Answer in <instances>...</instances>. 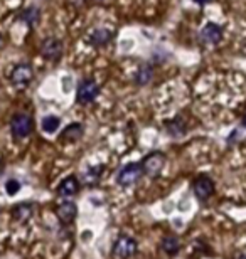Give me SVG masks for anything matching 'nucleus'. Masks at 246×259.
I'll use <instances>...</instances> for the list:
<instances>
[{
	"mask_svg": "<svg viewBox=\"0 0 246 259\" xmlns=\"http://www.w3.org/2000/svg\"><path fill=\"white\" fill-rule=\"evenodd\" d=\"M137 251V241L128 236H120L112 247V257L113 259H128Z\"/></svg>",
	"mask_w": 246,
	"mask_h": 259,
	"instance_id": "obj_1",
	"label": "nucleus"
},
{
	"mask_svg": "<svg viewBox=\"0 0 246 259\" xmlns=\"http://www.w3.org/2000/svg\"><path fill=\"white\" fill-rule=\"evenodd\" d=\"M142 174H144L142 165L128 163V165H125L122 170H120L117 180H118L120 185H123V187H128V185H133L135 182H138L140 177H142Z\"/></svg>",
	"mask_w": 246,
	"mask_h": 259,
	"instance_id": "obj_2",
	"label": "nucleus"
},
{
	"mask_svg": "<svg viewBox=\"0 0 246 259\" xmlns=\"http://www.w3.org/2000/svg\"><path fill=\"white\" fill-rule=\"evenodd\" d=\"M10 130H12V135L17 138H24L32 132V120H30L29 115H24V113H19L12 118L10 121Z\"/></svg>",
	"mask_w": 246,
	"mask_h": 259,
	"instance_id": "obj_3",
	"label": "nucleus"
},
{
	"mask_svg": "<svg viewBox=\"0 0 246 259\" xmlns=\"http://www.w3.org/2000/svg\"><path fill=\"white\" fill-rule=\"evenodd\" d=\"M164 163H165L164 153H160V152L150 153L149 157L144 160V163H142L144 174H147L149 177H157V175H160L162 168H164Z\"/></svg>",
	"mask_w": 246,
	"mask_h": 259,
	"instance_id": "obj_4",
	"label": "nucleus"
},
{
	"mask_svg": "<svg viewBox=\"0 0 246 259\" xmlns=\"http://www.w3.org/2000/svg\"><path fill=\"white\" fill-rule=\"evenodd\" d=\"M34 77V72H32V67H30L29 64H17L12 69V74H10V81H12L14 86L17 88H24L27 86L30 81H32Z\"/></svg>",
	"mask_w": 246,
	"mask_h": 259,
	"instance_id": "obj_5",
	"label": "nucleus"
},
{
	"mask_svg": "<svg viewBox=\"0 0 246 259\" xmlns=\"http://www.w3.org/2000/svg\"><path fill=\"white\" fill-rule=\"evenodd\" d=\"M98 95H99V86L95 81L86 79L81 82L80 88H78V103L88 105V103H91L93 100H96Z\"/></svg>",
	"mask_w": 246,
	"mask_h": 259,
	"instance_id": "obj_6",
	"label": "nucleus"
},
{
	"mask_svg": "<svg viewBox=\"0 0 246 259\" xmlns=\"http://www.w3.org/2000/svg\"><path fill=\"white\" fill-rule=\"evenodd\" d=\"M41 53H43V56L46 59H49V61H57L61 58V54H62V44H61V40L59 39H56V37H49V39H46L43 46H41Z\"/></svg>",
	"mask_w": 246,
	"mask_h": 259,
	"instance_id": "obj_7",
	"label": "nucleus"
},
{
	"mask_svg": "<svg viewBox=\"0 0 246 259\" xmlns=\"http://www.w3.org/2000/svg\"><path fill=\"white\" fill-rule=\"evenodd\" d=\"M214 192V184H213V180L209 179V177H199L196 179V182H194V194L199 197L201 200H206L209 199V197L213 195Z\"/></svg>",
	"mask_w": 246,
	"mask_h": 259,
	"instance_id": "obj_8",
	"label": "nucleus"
},
{
	"mask_svg": "<svg viewBox=\"0 0 246 259\" xmlns=\"http://www.w3.org/2000/svg\"><path fill=\"white\" fill-rule=\"evenodd\" d=\"M221 35H223V30L216 24L204 25V29L201 30V39L206 44H218L219 40H221Z\"/></svg>",
	"mask_w": 246,
	"mask_h": 259,
	"instance_id": "obj_9",
	"label": "nucleus"
},
{
	"mask_svg": "<svg viewBox=\"0 0 246 259\" xmlns=\"http://www.w3.org/2000/svg\"><path fill=\"white\" fill-rule=\"evenodd\" d=\"M76 214H78V209L73 202H64V204H61L56 210L57 219L61 222H64V224H69V222L75 221Z\"/></svg>",
	"mask_w": 246,
	"mask_h": 259,
	"instance_id": "obj_10",
	"label": "nucleus"
},
{
	"mask_svg": "<svg viewBox=\"0 0 246 259\" xmlns=\"http://www.w3.org/2000/svg\"><path fill=\"white\" fill-rule=\"evenodd\" d=\"M78 192V179L76 177H67L59 184L57 187V194L61 197H69Z\"/></svg>",
	"mask_w": 246,
	"mask_h": 259,
	"instance_id": "obj_11",
	"label": "nucleus"
},
{
	"mask_svg": "<svg viewBox=\"0 0 246 259\" xmlns=\"http://www.w3.org/2000/svg\"><path fill=\"white\" fill-rule=\"evenodd\" d=\"M91 44L93 46H96V48H101V46H104L107 42H110L112 40V32L107 29H96V30H93L91 32Z\"/></svg>",
	"mask_w": 246,
	"mask_h": 259,
	"instance_id": "obj_12",
	"label": "nucleus"
},
{
	"mask_svg": "<svg viewBox=\"0 0 246 259\" xmlns=\"http://www.w3.org/2000/svg\"><path fill=\"white\" fill-rule=\"evenodd\" d=\"M12 215L15 221L19 222H25L27 219H30V215H32V205L30 204H19L14 207L12 210Z\"/></svg>",
	"mask_w": 246,
	"mask_h": 259,
	"instance_id": "obj_13",
	"label": "nucleus"
},
{
	"mask_svg": "<svg viewBox=\"0 0 246 259\" xmlns=\"http://www.w3.org/2000/svg\"><path fill=\"white\" fill-rule=\"evenodd\" d=\"M81 137H83V126L80 123H73V125H69L62 132V140H66V142H76Z\"/></svg>",
	"mask_w": 246,
	"mask_h": 259,
	"instance_id": "obj_14",
	"label": "nucleus"
},
{
	"mask_svg": "<svg viewBox=\"0 0 246 259\" xmlns=\"http://www.w3.org/2000/svg\"><path fill=\"white\" fill-rule=\"evenodd\" d=\"M179 247H181V242L175 236H167L164 237V241H162V249H164L167 254H177Z\"/></svg>",
	"mask_w": 246,
	"mask_h": 259,
	"instance_id": "obj_15",
	"label": "nucleus"
},
{
	"mask_svg": "<svg viewBox=\"0 0 246 259\" xmlns=\"http://www.w3.org/2000/svg\"><path fill=\"white\" fill-rule=\"evenodd\" d=\"M152 74H154L152 67L147 66V64H144V66H140V69L137 71V74H135V81H137V84L144 86L152 79Z\"/></svg>",
	"mask_w": 246,
	"mask_h": 259,
	"instance_id": "obj_16",
	"label": "nucleus"
},
{
	"mask_svg": "<svg viewBox=\"0 0 246 259\" xmlns=\"http://www.w3.org/2000/svg\"><path fill=\"white\" fill-rule=\"evenodd\" d=\"M39 17H41V14H39V10L36 9V7L25 9L24 12L20 14V20L25 22L27 25H34L36 22H39Z\"/></svg>",
	"mask_w": 246,
	"mask_h": 259,
	"instance_id": "obj_17",
	"label": "nucleus"
},
{
	"mask_svg": "<svg viewBox=\"0 0 246 259\" xmlns=\"http://www.w3.org/2000/svg\"><path fill=\"white\" fill-rule=\"evenodd\" d=\"M167 130H169V133L172 137H181V135H184V132H186V125L181 118H175L174 121L167 123Z\"/></svg>",
	"mask_w": 246,
	"mask_h": 259,
	"instance_id": "obj_18",
	"label": "nucleus"
},
{
	"mask_svg": "<svg viewBox=\"0 0 246 259\" xmlns=\"http://www.w3.org/2000/svg\"><path fill=\"white\" fill-rule=\"evenodd\" d=\"M61 125V120L57 116H46L43 123H41V126H43V130L46 133H54L57 128H59Z\"/></svg>",
	"mask_w": 246,
	"mask_h": 259,
	"instance_id": "obj_19",
	"label": "nucleus"
},
{
	"mask_svg": "<svg viewBox=\"0 0 246 259\" xmlns=\"http://www.w3.org/2000/svg\"><path fill=\"white\" fill-rule=\"evenodd\" d=\"M99 175H101V167L90 168V170H86L85 175H83V180H85V184H88V185H95L99 180Z\"/></svg>",
	"mask_w": 246,
	"mask_h": 259,
	"instance_id": "obj_20",
	"label": "nucleus"
},
{
	"mask_svg": "<svg viewBox=\"0 0 246 259\" xmlns=\"http://www.w3.org/2000/svg\"><path fill=\"white\" fill-rule=\"evenodd\" d=\"M19 189H20V184L17 182V180H9V182L5 184V190H7V194H9V195L17 194V192H19Z\"/></svg>",
	"mask_w": 246,
	"mask_h": 259,
	"instance_id": "obj_21",
	"label": "nucleus"
},
{
	"mask_svg": "<svg viewBox=\"0 0 246 259\" xmlns=\"http://www.w3.org/2000/svg\"><path fill=\"white\" fill-rule=\"evenodd\" d=\"M194 2H196V4H199V5H204L206 2H209V0H194Z\"/></svg>",
	"mask_w": 246,
	"mask_h": 259,
	"instance_id": "obj_22",
	"label": "nucleus"
},
{
	"mask_svg": "<svg viewBox=\"0 0 246 259\" xmlns=\"http://www.w3.org/2000/svg\"><path fill=\"white\" fill-rule=\"evenodd\" d=\"M4 44V39H2V34H0V46Z\"/></svg>",
	"mask_w": 246,
	"mask_h": 259,
	"instance_id": "obj_23",
	"label": "nucleus"
},
{
	"mask_svg": "<svg viewBox=\"0 0 246 259\" xmlns=\"http://www.w3.org/2000/svg\"><path fill=\"white\" fill-rule=\"evenodd\" d=\"M243 126H246V116L243 118Z\"/></svg>",
	"mask_w": 246,
	"mask_h": 259,
	"instance_id": "obj_24",
	"label": "nucleus"
}]
</instances>
